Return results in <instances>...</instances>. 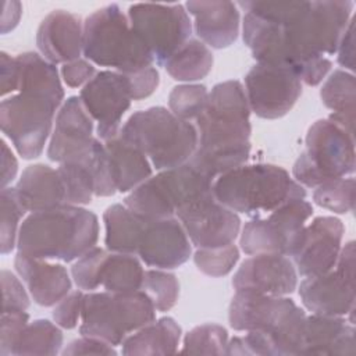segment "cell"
I'll list each match as a JSON object with an SVG mask.
<instances>
[{
  "instance_id": "obj_1",
  "label": "cell",
  "mask_w": 356,
  "mask_h": 356,
  "mask_svg": "<svg viewBox=\"0 0 356 356\" xmlns=\"http://www.w3.org/2000/svg\"><path fill=\"white\" fill-rule=\"evenodd\" d=\"M238 6L246 11L242 35L253 58L289 67L307 82L317 75L321 58L337 53L355 3L241 1Z\"/></svg>"
},
{
  "instance_id": "obj_2",
  "label": "cell",
  "mask_w": 356,
  "mask_h": 356,
  "mask_svg": "<svg viewBox=\"0 0 356 356\" xmlns=\"http://www.w3.org/2000/svg\"><path fill=\"white\" fill-rule=\"evenodd\" d=\"M249 115L246 92L239 81L214 85L204 110L195 120L199 139L188 163L213 181L246 164L252 132Z\"/></svg>"
},
{
  "instance_id": "obj_3",
  "label": "cell",
  "mask_w": 356,
  "mask_h": 356,
  "mask_svg": "<svg viewBox=\"0 0 356 356\" xmlns=\"http://www.w3.org/2000/svg\"><path fill=\"white\" fill-rule=\"evenodd\" d=\"M99 239L97 216L81 206H61L28 216L18 232V252L43 260H78Z\"/></svg>"
},
{
  "instance_id": "obj_4",
  "label": "cell",
  "mask_w": 356,
  "mask_h": 356,
  "mask_svg": "<svg viewBox=\"0 0 356 356\" xmlns=\"http://www.w3.org/2000/svg\"><path fill=\"white\" fill-rule=\"evenodd\" d=\"M216 199L235 213L268 214L293 199H305V188L280 165L257 163L236 167L213 182Z\"/></svg>"
},
{
  "instance_id": "obj_5",
  "label": "cell",
  "mask_w": 356,
  "mask_h": 356,
  "mask_svg": "<svg viewBox=\"0 0 356 356\" xmlns=\"http://www.w3.org/2000/svg\"><path fill=\"white\" fill-rule=\"evenodd\" d=\"M228 321L235 331H257L270 337L277 356L302 352L306 314L289 298L236 291Z\"/></svg>"
},
{
  "instance_id": "obj_6",
  "label": "cell",
  "mask_w": 356,
  "mask_h": 356,
  "mask_svg": "<svg viewBox=\"0 0 356 356\" xmlns=\"http://www.w3.org/2000/svg\"><path fill=\"white\" fill-rule=\"evenodd\" d=\"M120 136L138 147L156 170H168L189 161L197 147V129L161 106L134 113Z\"/></svg>"
},
{
  "instance_id": "obj_7",
  "label": "cell",
  "mask_w": 356,
  "mask_h": 356,
  "mask_svg": "<svg viewBox=\"0 0 356 356\" xmlns=\"http://www.w3.org/2000/svg\"><path fill=\"white\" fill-rule=\"evenodd\" d=\"M82 53L89 61L124 74L150 67L154 61L117 4L102 7L85 19Z\"/></svg>"
},
{
  "instance_id": "obj_8",
  "label": "cell",
  "mask_w": 356,
  "mask_h": 356,
  "mask_svg": "<svg viewBox=\"0 0 356 356\" xmlns=\"http://www.w3.org/2000/svg\"><path fill=\"white\" fill-rule=\"evenodd\" d=\"M156 320V307L142 291L88 292L83 295L79 334L121 345L134 331Z\"/></svg>"
},
{
  "instance_id": "obj_9",
  "label": "cell",
  "mask_w": 356,
  "mask_h": 356,
  "mask_svg": "<svg viewBox=\"0 0 356 356\" xmlns=\"http://www.w3.org/2000/svg\"><path fill=\"white\" fill-rule=\"evenodd\" d=\"M213 182L189 163L149 177L131 191L124 204L136 214L149 218H170L177 211L210 193Z\"/></svg>"
},
{
  "instance_id": "obj_10",
  "label": "cell",
  "mask_w": 356,
  "mask_h": 356,
  "mask_svg": "<svg viewBox=\"0 0 356 356\" xmlns=\"http://www.w3.org/2000/svg\"><path fill=\"white\" fill-rule=\"evenodd\" d=\"M306 149L296 159L292 174L302 186L316 188L323 182L355 172V135L328 118L309 127Z\"/></svg>"
},
{
  "instance_id": "obj_11",
  "label": "cell",
  "mask_w": 356,
  "mask_h": 356,
  "mask_svg": "<svg viewBox=\"0 0 356 356\" xmlns=\"http://www.w3.org/2000/svg\"><path fill=\"white\" fill-rule=\"evenodd\" d=\"M60 103L35 92H18L0 104V127L25 160L42 154Z\"/></svg>"
},
{
  "instance_id": "obj_12",
  "label": "cell",
  "mask_w": 356,
  "mask_h": 356,
  "mask_svg": "<svg viewBox=\"0 0 356 356\" xmlns=\"http://www.w3.org/2000/svg\"><path fill=\"white\" fill-rule=\"evenodd\" d=\"M128 19L134 32L161 65L191 39L192 22L182 4H132L128 8Z\"/></svg>"
},
{
  "instance_id": "obj_13",
  "label": "cell",
  "mask_w": 356,
  "mask_h": 356,
  "mask_svg": "<svg viewBox=\"0 0 356 356\" xmlns=\"http://www.w3.org/2000/svg\"><path fill=\"white\" fill-rule=\"evenodd\" d=\"M313 214V206L305 199H293L266 217L248 221L241 234V249L246 254L280 253L289 256L302 228Z\"/></svg>"
},
{
  "instance_id": "obj_14",
  "label": "cell",
  "mask_w": 356,
  "mask_h": 356,
  "mask_svg": "<svg viewBox=\"0 0 356 356\" xmlns=\"http://www.w3.org/2000/svg\"><path fill=\"white\" fill-rule=\"evenodd\" d=\"M250 111L266 120L284 117L302 95V81L289 67L257 63L245 75Z\"/></svg>"
},
{
  "instance_id": "obj_15",
  "label": "cell",
  "mask_w": 356,
  "mask_h": 356,
  "mask_svg": "<svg viewBox=\"0 0 356 356\" xmlns=\"http://www.w3.org/2000/svg\"><path fill=\"white\" fill-rule=\"evenodd\" d=\"M81 102L89 115L97 121L99 139L108 140L120 134L122 115L132 96L128 75L118 71H100L81 89Z\"/></svg>"
},
{
  "instance_id": "obj_16",
  "label": "cell",
  "mask_w": 356,
  "mask_h": 356,
  "mask_svg": "<svg viewBox=\"0 0 356 356\" xmlns=\"http://www.w3.org/2000/svg\"><path fill=\"white\" fill-rule=\"evenodd\" d=\"M343 224L332 216H320L305 225L289 253L298 274L314 277L335 267L341 252Z\"/></svg>"
},
{
  "instance_id": "obj_17",
  "label": "cell",
  "mask_w": 356,
  "mask_h": 356,
  "mask_svg": "<svg viewBox=\"0 0 356 356\" xmlns=\"http://www.w3.org/2000/svg\"><path fill=\"white\" fill-rule=\"evenodd\" d=\"M177 217L197 249L234 243L241 229L239 216L221 204L214 193L179 209Z\"/></svg>"
},
{
  "instance_id": "obj_18",
  "label": "cell",
  "mask_w": 356,
  "mask_h": 356,
  "mask_svg": "<svg viewBox=\"0 0 356 356\" xmlns=\"http://www.w3.org/2000/svg\"><path fill=\"white\" fill-rule=\"evenodd\" d=\"M232 286L236 291L286 296L298 286V271L285 254L257 253L242 261Z\"/></svg>"
},
{
  "instance_id": "obj_19",
  "label": "cell",
  "mask_w": 356,
  "mask_h": 356,
  "mask_svg": "<svg viewBox=\"0 0 356 356\" xmlns=\"http://www.w3.org/2000/svg\"><path fill=\"white\" fill-rule=\"evenodd\" d=\"M191 253L189 238L178 218H146L136 249L145 264L163 270L177 268L189 260Z\"/></svg>"
},
{
  "instance_id": "obj_20",
  "label": "cell",
  "mask_w": 356,
  "mask_h": 356,
  "mask_svg": "<svg viewBox=\"0 0 356 356\" xmlns=\"http://www.w3.org/2000/svg\"><path fill=\"white\" fill-rule=\"evenodd\" d=\"M92 134L93 118L86 111L81 97L70 96L57 113L47 157L57 163L83 157L96 139Z\"/></svg>"
},
{
  "instance_id": "obj_21",
  "label": "cell",
  "mask_w": 356,
  "mask_h": 356,
  "mask_svg": "<svg viewBox=\"0 0 356 356\" xmlns=\"http://www.w3.org/2000/svg\"><path fill=\"white\" fill-rule=\"evenodd\" d=\"M299 296L313 314L346 316L355 312V277L338 268L306 277L299 285Z\"/></svg>"
},
{
  "instance_id": "obj_22",
  "label": "cell",
  "mask_w": 356,
  "mask_h": 356,
  "mask_svg": "<svg viewBox=\"0 0 356 356\" xmlns=\"http://www.w3.org/2000/svg\"><path fill=\"white\" fill-rule=\"evenodd\" d=\"M82 43L81 18L65 10H54L47 14L36 32V46L42 57L54 65L78 60Z\"/></svg>"
},
{
  "instance_id": "obj_23",
  "label": "cell",
  "mask_w": 356,
  "mask_h": 356,
  "mask_svg": "<svg viewBox=\"0 0 356 356\" xmlns=\"http://www.w3.org/2000/svg\"><path fill=\"white\" fill-rule=\"evenodd\" d=\"M14 267L39 306H54L71 292L72 281L63 264L17 253Z\"/></svg>"
},
{
  "instance_id": "obj_24",
  "label": "cell",
  "mask_w": 356,
  "mask_h": 356,
  "mask_svg": "<svg viewBox=\"0 0 356 356\" xmlns=\"http://www.w3.org/2000/svg\"><path fill=\"white\" fill-rule=\"evenodd\" d=\"M186 11L195 17V32L213 49L231 46L239 35V10L232 1H186Z\"/></svg>"
},
{
  "instance_id": "obj_25",
  "label": "cell",
  "mask_w": 356,
  "mask_h": 356,
  "mask_svg": "<svg viewBox=\"0 0 356 356\" xmlns=\"http://www.w3.org/2000/svg\"><path fill=\"white\" fill-rule=\"evenodd\" d=\"M355 327L342 316H306L300 355H355Z\"/></svg>"
},
{
  "instance_id": "obj_26",
  "label": "cell",
  "mask_w": 356,
  "mask_h": 356,
  "mask_svg": "<svg viewBox=\"0 0 356 356\" xmlns=\"http://www.w3.org/2000/svg\"><path fill=\"white\" fill-rule=\"evenodd\" d=\"M14 191L25 211H43L67 203L65 188L58 170L42 163L28 165Z\"/></svg>"
},
{
  "instance_id": "obj_27",
  "label": "cell",
  "mask_w": 356,
  "mask_h": 356,
  "mask_svg": "<svg viewBox=\"0 0 356 356\" xmlns=\"http://www.w3.org/2000/svg\"><path fill=\"white\" fill-rule=\"evenodd\" d=\"M104 146L118 192H129L152 177L150 160L120 134L104 140Z\"/></svg>"
},
{
  "instance_id": "obj_28",
  "label": "cell",
  "mask_w": 356,
  "mask_h": 356,
  "mask_svg": "<svg viewBox=\"0 0 356 356\" xmlns=\"http://www.w3.org/2000/svg\"><path fill=\"white\" fill-rule=\"evenodd\" d=\"M181 327L172 317H161L128 335L122 355H171L178 350Z\"/></svg>"
},
{
  "instance_id": "obj_29",
  "label": "cell",
  "mask_w": 356,
  "mask_h": 356,
  "mask_svg": "<svg viewBox=\"0 0 356 356\" xmlns=\"http://www.w3.org/2000/svg\"><path fill=\"white\" fill-rule=\"evenodd\" d=\"M17 60V90L35 92L51 97L61 104L64 89L58 76L57 67L40 54L26 51L18 54Z\"/></svg>"
},
{
  "instance_id": "obj_30",
  "label": "cell",
  "mask_w": 356,
  "mask_h": 356,
  "mask_svg": "<svg viewBox=\"0 0 356 356\" xmlns=\"http://www.w3.org/2000/svg\"><path fill=\"white\" fill-rule=\"evenodd\" d=\"M106 227L104 243L107 250L136 254L139 238L146 218L136 214L125 204H111L103 214Z\"/></svg>"
},
{
  "instance_id": "obj_31",
  "label": "cell",
  "mask_w": 356,
  "mask_h": 356,
  "mask_svg": "<svg viewBox=\"0 0 356 356\" xmlns=\"http://www.w3.org/2000/svg\"><path fill=\"white\" fill-rule=\"evenodd\" d=\"M145 270L135 254L104 252L99 273L97 284L107 292H134L142 288Z\"/></svg>"
},
{
  "instance_id": "obj_32",
  "label": "cell",
  "mask_w": 356,
  "mask_h": 356,
  "mask_svg": "<svg viewBox=\"0 0 356 356\" xmlns=\"http://www.w3.org/2000/svg\"><path fill=\"white\" fill-rule=\"evenodd\" d=\"M211 50L199 39L186 40L163 65L175 81L203 79L213 68Z\"/></svg>"
},
{
  "instance_id": "obj_33",
  "label": "cell",
  "mask_w": 356,
  "mask_h": 356,
  "mask_svg": "<svg viewBox=\"0 0 356 356\" xmlns=\"http://www.w3.org/2000/svg\"><path fill=\"white\" fill-rule=\"evenodd\" d=\"M93 145L83 157L60 163L57 168L64 182L68 204L83 206L92 202V197L95 195Z\"/></svg>"
},
{
  "instance_id": "obj_34",
  "label": "cell",
  "mask_w": 356,
  "mask_h": 356,
  "mask_svg": "<svg viewBox=\"0 0 356 356\" xmlns=\"http://www.w3.org/2000/svg\"><path fill=\"white\" fill-rule=\"evenodd\" d=\"M63 339V332L54 323L38 318L21 331L11 355H57L61 352Z\"/></svg>"
},
{
  "instance_id": "obj_35",
  "label": "cell",
  "mask_w": 356,
  "mask_h": 356,
  "mask_svg": "<svg viewBox=\"0 0 356 356\" xmlns=\"http://www.w3.org/2000/svg\"><path fill=\"white\" fill-rule=\"evenodd\" d=\"M320 97L324 106L334 113L355 114V75L345 70H335L323 83Z\"/></svg>"
},
{
  "instance_id": "obj_36",
  "label": "cell",
  "mask_w": 356,
  "mask_h": 356,
  "mask_svg": "<svg viewBox=\"0 0 356 356\" xmlns=\"http://www.w3.org/2000/svg\"><path fill=\"white\" fill-rule=\"evenodd\" d=\"M313 200L323 209L345 214L355 207V178L352 175L335 178L316 186Z\"/></svg>"
},
{
  "instance_id": "obj_37",
  "label": "cell",
  "mask_w": 356,
  "mask_h": 356,
  "mask_svg": "<svg viewBox=\"0 0 356 356\" xmlns=\"http://www.w3.org/2000/svg\"><path fill=\"white\" fill-rule=\"evenodd\" d=\"M228 332L222 325L207 323L192 328L184 338L181 352L191 355H225Z\"/></svg>"
},
{
  "instance_id": "obj_38",
  "label": "cell",
  "mask_w": 356,
  "mask_h": 356,
  "mask_svg": "<svg viewBox=\"0 0 356 356\" xmlns=\"http://www.w3.org/2000/svg\"><path fill=\"white\" fill-rule=\"evenodd\" d=\"M140 289L152 299L156 310L168 312L178 300L179 282L174 274L163 271V268L146 270Z\"/></svg>"
},
{
  "instance_id": "obj_39",
  "label": "cell",
  "mask_w": 356,
  "mask_h": 356,
  "mask_svg": "<svg viewBox=\"0 0 356 356\" xmlns=\"http://www.w3.org/2000/svg\"><path fill=\"white\" fill-rule=\"evenodd\" d=\"M209 97L207 88L197 83H185L175 86L168 96L170 111L178 118L196 120L206 107Z\"/></svg>"
},
{
  "instance_id": "obj_40",
  "label": "cell",
  "mask_w": 356,
  "mask_h": 356,
  "mask_svg": "<svg viewBox=\"0 0 356 356\" xmlns=\"http://www.w3.org/2000/svg\"><path fill=\"white\" fill-rule=\"evenodd\" d=\"M1 220H0V249L3 254L10 253L18 239V224L22 216L26 213L21 206L14 188H1L0 192Z\"/></svg>"
},
{
  "instance_id": "obj_41",
  "label": "cell",
  "mask_w": 356,
  "mask_h": 356,
  "mask_svg": "<svg viewBox=\"0 0 356 356\" xmlns=\"http://www.w3.org/2000/svg\"><path fill=\"white\" fill-rule=\"evenodd\" d=\"M239 260V249L229 243L218 248H199L193 254L196 267L206 275L222 277L232 271Z\"/></svg>"
},
{
  "instance_id": "obj_42",
  "label": "cell",
  "mask_w": 356,
  "mask_h": 356,
  "mask_svg": "<svg viewBox=\"0 0 356 356\" xmlns=\"http://www.w3.org/2000/svg\"><path fill=\"white\" fill-rule=\"evenodd\" d=\"M104 249L102 248H92L83 256H81L76 263L71 268V275L76 286L82 291H93L99 288L97 284V273L100 260L104 254Z\"/></svg>"
},
{
  "instance_id": "obj_43",
  "label": "cell",
  "mask_w": 356,
  "mask_h": 356,
  "mask_svg": "<svg viewBox=\"0 0 356 356\" xmlns=\"http://www.w3.org/2000/svg\"><path fill=\"white\" fill-rule=\"evenodd\" d=\"M93 172H95V195L113 196L117 186L113 178L111 164L104 146V142L96 138L93 145Z\"/></svg>"
},
{
  "instance_id": "obj_44",
  "label": "cell",
  "mask_w": 356,
  "mask_h": 356,
  "mask_svg": "<svg viewBox=\"0 0 356 356\" xmlns=\"http://www.w3.org/2000/svg\"><path fill=\"white\" fill-rule=\"evenodd\" d=\"M29 314L25 310H3L0 331V355L8 356L21 331L28 324Z\"/></svg>"
},
{
  "instance_id": "obj_45",
  "label": "cell",
  "mask_w": 356,
  "mask_h": 356,
  "mask_svg": "<svg viewBox=\"0 0 356 356\" xmlns=\"http://www.w3.org/2000/svg\"><path fill=\"white\" fill-rule=\"evenodd\" d=\"M83 295L85 293L82 291L70 292L56 305L53 310V320L57 323V325L67 330L76 327L82 313Z\"/></svg>"
},
{
  "instance_id": "obj_46",
  "label": "cell",
  "mask_w": 356,
  "mask_h": 356,
  "mask_svg": "<svg viewBox=\"0 0 356 356\" xmlns=\"http://www.w3.org/2000/svg\"><path fill=\"white\" fill-rule=\"evenodd\" d=\"M3 310H26L31 305L29 296L21 281L8 270L1 271Z\"/></svg>"
},
{
  "instance_id": "obj_47",
  "label": "cell",
  "mask_w": 356,
  "mask_h": 356,
  "mask_svg": "<svg viewBox=\"0 0 356 356\" xmlns=\"http://www.w3.org/2000/svg\"><path fill=\"white\" fill-rule=\"evenodd\" d=\"M131 86L132 100H142L149 97L160 83L159 71L154 67H146L136 72L127 74Z\"/></svg>"
},
{
  "instance_id": "obj_48",
  "label": "cell",
  "mask_w": 356,
  "mask_h": 356,
  "mask_svg": "<svg viewBox=\"0 0 356 356\" xmlns=\"http://www.w3.org/2000/svg\"><path fill=\"white\" fill-rule=\"evenodd\" d=\"M63 355H117V350L113 345L92 337L78 338L70 342L63 350Z\"/></svg>"
},
{
  "instance_id": "obj_49",
  "label": "cell",
  "mask_w": 356,
  "mask_h": 356,
  "mask_svg": "<svg viewBox=\"0 0 356 356\" xmlns=\"http://www.w3.org/2000/svg\"><path fill=\"white\" fill-rule=\"evenodd\" d=\"M95 74L96 71L93 64L83 58L65 63L61 67L63 79L70 88H78L83 83L86 85L95 76Z\"/></svg>"
},
{
  "instance_id": "obj_50",
  "label": "cell",
  "mask_w": 356,
  "mask_h": 356,
  "mask_svg": "<svg viewBox=\"0 0 356 356\" xmlns=\"http://www.w3.org/2000/svg\"><path fill=\"white\" fill-rule=\"evenodd\" d=\"M338 63L350 72L355 70V18L352 17L337 49Z\"/></svg>"
},
{
  "instance_id": "obj_51",
  "label": "cell",
  "mask_w": 356,
  "mask_h": 356,
  "mask_svg": "<svg viewBox=\"0 0 356 356\" xmlns=\"http://www.w3.org/2000/svg\"><path fill=\"white\" fill-rule=\"evenodd\" d=\"M17 60L8 56L6 51L0 53V81H1V95L17 90Z\"/></svg>"
},
{
  "instance_id": "obj_52",
  "label": "cell",
  "mask_w": 356,
  "mask_h": 356,
  "mask_svg": "<svg viewBox=\"0 0 356 356\" xmlns=\"http://www.w3.org/2000/svg\"><path fill=\"white\" fill-rule=\"evenodd\" d=\"M0 145H1V188H7V185L11 184L17 175L18 163L13 152L8 149L7 143L1 140Z\"/></svg>"
},
{
  "instance_id": "obj_53",
  "label": "cell",
  "mask_w": 356,
  "mask_h": 356,
  "mask_svg": "<svg viewBox=\"0 0 356 356\" xmlns=\"http://www.w3.org/2000/svg\"><path fill=\"white\" fill-rule=\"evenodd\" d=\"M21 14H22L21 3H18V1H4L3 3V13H1V33L3 35L13 31L18 25Z\"/></svg>"
}]
</instances>
